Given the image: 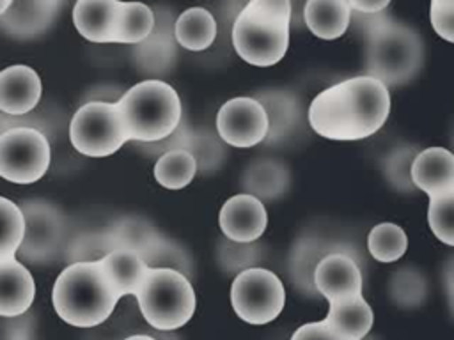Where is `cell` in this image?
Listing matches in <instances>:
<instances>
[{"label":"cell","mask_w":454,"mask_h":340,"mask_svg":"<svg viewBox=\"0 0 454 340\" xmlns=\"http://www.w3.org/2000/svg\"><path fill=\"white\" fill-rule=\"evenodd\" d=\"M124 340H154L153 336H147V335H133V336H128Z\"/></svg>","instance_id":"8d00e7d4"},{"label":"cell","mask_w":454,"mask_h":340,"mask_svg":"<svg viewBox=\"0 0 454 340\" xmlns=\"http://www.w3.org/2000/svg\"><path fill=\"white\" fill-rule=\"evenodd\" d=\"M410 149H397L392 152V156L388 158L387 161V166H385V174L388 177V181L399 188V189H408L411 182V175H410V170H411V163H413V158L417 156V152L410 154L408 152Z\"/></svg>","instance_id":"4dcf8cb0"},{"label":"cell","mask_w":454,"mask_h":340,"mask_svg":"<svg viewBox=\"0 0 454 340\" xmlns=\"http://www.w3.org/2000/svg\"><path fill=\"white\" fill-rule=\"evenodd\" d=\"M323 321L348 340H364L372 328L374 315L364 296H356L328 303V313Z\"/></svg>","instance_id":"44dd1931"},{"label":"cell","mask_w":454,"mask_h":340,"mask_svg":"<svg viewBox=\"0 0 454 340\" xmlns=\"http://www.w3.org/2000/svg\"><path fill=\"white\" fill-rule=\"evenodd\" d=\"M349 9L358 14H378L390 4V0H348Z\"/></svg>","instance_id":"836d02e7"},{"label":"cell","mask_w":454,"mask_h":340,"mask_svg":"<svg viewBox=\"0 0 454 340\" xmlns=\"http://www.w3.org/2000/svg\"><path fill=\"white\" fill-rule=\"evenodd\" d=\"M427 221L438 241L454 246V189L429 197Z\"/></svg>","instance_id":"f1b7e54d"},{"label":"cell","mask_w":454,"mask_h":340,"mask_svg":"<svg viewBox=\"0 0 454 340\" xmlns=\"http://www.w3.org/2000/svg\"><path fill=\"white\" fill-rule=\"evenodd\" d=\"M98 262L119 298L128 294L135 296L149 269V264L138 251L126 248L110 250L103 257H99Z\"/></svg>","instance_id":"d6986e66"},{"label":"cell","mask_w":454,"mask_h":340,"mask_svg":"<svg viewBox=\"0 0 454 340\" xmlns=\"http://www.w3.org/2000/svg\"><path fill=\"white\" fill-rule=\"evenodd\" d=\"M335 250H330L328 248V243L326 241H321V239H300L294 248H293V253H291V264H293V271L296 273L298 278L305 280L310 278L312 282V276H314V269L317 266V262L332 253ZM314 283V282H312Z\"/></svg>","instance_id":"f546056e"},{"label":"cell","mask_w":454,"mask_h":340,"mask_svg":"<svg viewBox=\"0 0 454 340\" xmlns=\"http://www.w3.org/2000/svg\"><path fill=\"white\" fill-rule=\"evenodd\" d=\"M314 289L328 301H342L362 296V271L346 251L325 255L314 269Z\"/></svg>","instance_id":"7c38bea8"},{"label":"cell","mask_w":454,"mask_h":340,"mask_svg":"<svg viewBox=\"0 0 454 340\" xmlns=\"http://www.w3.org/2000/svg\"><path fill=\"white\" fill-rule=\"evenodd\" d=\"M286 303L282 280L270 269L252 266L234 278L231 285V305L236 315L254 326L275 321Z\"/></svg>","instance_id":"ba28073f"},{"label":"cell","mask_w":454,"mask_h":340,"mask_svg":"<svg viewBox=\"0 0 454 340\" xmlns=\"http://www.w3.org/2000/svg\"><path fill=\"white\" fill-rule=\"evenodd\" d=\"M71 145L83 156L106 158L129 142L115 103L82 104L69 122Z\"/></svg>","instance_id":"52a82bcc"},{"label":"cell","mask_w":454,"mask_h":340,"mask_svg":"<svg viewBox=\"0 0 454 340\" xmlns=\"http://www.w3.org/2000/svg\"><path fill=\"white\" fill-rule=\"evenodd\" d=\"M176 42L190 51L209 48L216 37V21L204 7H190L174 21Z\"/></svg>","instance_id":"cb8c5ba5"},{"label":"cell","mask_w":454,"mask_h":340,"mask_svg":"<svg viewBox=\"0 0 454 340\" xmlns=\"http://www.w3.org/2000/svg\"><path fill=\"white\" fill-rule=\"evenodd\" d=\"M303 21L316 37L333 41L348 30L351 9L348 0H307Z\"/></svg>","instance_id":"ffe728a7"},{"label":"cell","mask_w":454,"mask_h":340,"mask_svg":"<svg viewBox=\"0 0 454 340\" xmlns=\"http://www.w3.org/2000/svg\"><path fill=\"white\" fill-rule=\"evenodd\" d=\"M291 340H348V338L337 333L335 329H332L325 321H319V322H307L300 326L293 333Z\"/></svg>","instance_id":"d6a6232c"},{"label":"cell","mask_w":454,"mask_h":340,"mask_svg":"<svg viewBox=\"0 0 454 340\" xmlns=\"http://www.w3.org/2000/svg\"><path fill=\"white\" fill-rule=\"evenodd\" d=\"M365 25V69L387 87L410 81L422 66L424 48L419 34L388 18L385 12L372 14Z\"/></svg>","instance_id":"277c9868"},{"label":"cell","mask_w":454,"mask_h":340,"mask_svg":"<svg viewBox=\"0 0 454 340\" xmlns=\"http://www.w3.org/2000/svg\"><path fill=\"white\" fill-rule=\"evenodd\" d=\"M218 223L227 239L254 243L266 230L268 212L262 200L250 193H239L225 200L218 214Z\"/></svg>","instance_id":"4fadbf2b"},{"label":"cell","mask_w":454,"mask_h":340,"mask_svg":"<svg viewBox=\"0 0 454 340\" xmlns=\"http://www.w3.org/2000/svg\"><path fill=\"white\" fill-rule=\"evenodd\" d=\"M268 117V136L264 142L284 140L300 120V103L287 90H264L255 97Z\"/></svg>","instance_id":"7402d4cb"},{"label":"cell","mask_w":454,"mask_h":340,"mask_svg":"<svg viewBox=\"0 0 454 340\" xmlns=\"http://www.w3.org/2000/svg\"><path fill=\"white\" fill-rule=\"evenodd\" d=\"M115 104L128 138L135 142H160L181 124V99L161 80H144L129 87Z\"/></svg>","instance_id":"5b68a950"},{"label":"cell","mask_w":454,"mask_h":340,"mask_svg":"<svg viewBox=\"0 0 454 340\" xmlns=\"http://www.w3.org/2000/svg\"><path fill=\"white\" fill-rule=\"evenodd\" d=\"M50 142L32 126H16L0 135V177L14 184L39 181L50 166Z\"/></svg>","instance_id":"9c48e42d"},{"label":"cell","mask_w":454,"mask_h":340,"mask_svg":"<svg viewBox=\"0 0 454 340\" xmlns=\"http://www.w3.org/2000/svg\"><path fill=\"white\" fill-rule=\"evenodd\" d=\"M119 0H76L73 23L82 37L90 42H114Z\"/></svg>","instance_id":"ac0fdd59"},{"label":"cell","mask_w":454,"mask_h":340,"mask_svg":"<svg viewBox=\"0 0 454 340\" xmlns=\"http://www.w3.org/2000/svg\"><path fill=\"white\" fill-rule=\"evenodd\" d=\"M12 0H0V16L5 12V9L11 5Z\"/></svg>","instance_id":"74e56055"},{"label":"cell","mask_w":454,"mask_h":340,"mask_svg":"<svg viewBox=\"0 0 454 340\" xmlns=\"http://www.w3.org/2000/svg\"><path fill=\"white\" fill-rule=\"evenodd\" d=\"M447 292H449V301L454 313V260L447 266Z\"/></svg>","instance_id":"e575fe53"},{"label":"cell","mask_w":454,"mask_h":340,"mask_svg":"<svg viewBox=\"0 0 454 340\" xmlns=\"http://www.w3.org/2000/svg\"><path fill=\"white\" fill-rule=\"evenodd\" d=\"M16 117H11V115H7V113H4V112H0V135L2 133H5L7 129H11V128H16V126H27V124H23V122H16L14 120Z\"/></svg>","instance_id":"d590c367"},{"label":"cell","mask_w":454,"mask_h":340,"mask_svg":"<svg viewBox=\"0 0 454 340\" xmlns=\"http://www.w3.org/2000/svg\"><path fill=\"white\" fill-rule=\"evenodd\" d=\"M20 207L25 218V234L18 253L28 260L50 257L64 241V214L46 200H27Z\"/></svg>","instance_id":"8fae6325"},{"label":"cell","mask_w":454,"mask_h":340,"mask_svg":"<svg viewBox=\"0 0 454 340\" xmlns=\"http://www.w3.org/2000/svg\"><path fill=\"white\" fill-rule=\"evenodd\" d=\"M411 182L429 197L454 189V152L445 147H427L413 158Z\"/></svg>","instance_id":"2e32d148"},{"label":"cell","mask_w":454,"mask_h":340,"mask_svg":"<svg viewBox=\"0 0 454 340\" xmlns=\"http://www.w3.org/2000/svg\"><path fill=\"white\" fill-rule=\"evenodd\" d=\"M119 299L98 260L69 264L60 271L51 290L57 315L74 328L99 326L112 315Z\"/></svg>","instance_id":"7a4b0ae2"},{"label":"cell","mask_w":454,"mask_h":340,"mask_svg":"<svg viewBox=\"0 0 454 340\" xmlns=\"http://www.w3.org/2000/svg\"><path fill=\"white\" fill-rule=\"evenodd\" d=\"M67 0H12L0 16V30L16 39H32L46 32Z\"/></svg>","instance_id":"5bb4252c"},{"label":"cell","mask_w":454,"mask_h":340,"mask_svg":"<svg viewBox=\"0 0 454 340\" xmlns=\"http://www.w3.org/2000/svg\"><path fill=\"white\" fill-rule=\"evenodd\" d=\"M197 174V159L188 149H170L160 154L154 165V179L167 189L188 186Z\"/></svg>","instance_id":"484cf974"},{"label":"cell","mask_w":454,"mask_h":340,"mask_svg":"<svg viewBox=\"0 0 454 340\" xmlns=\"http://www.w3.org/2000/svg\"><path fill=\"white\" fill-rule=\"evenodd\" d=\"M291 11V0H248L231 32L236 53L257 67L280 62L289 48Z\"/></svg>","instance_id":"3957f363"},{"label":"cell","mask_w":454,"mask_h":340,"mask_svg":"<svg viewBox=\"0 0 454 340\" xmlns=\"http://www.w3.org/2000/svg\"><path fill=\"white\" fill-rule=\"evenodd\" d=\"M289 186V170L287 166L271 158H262L252 161L243 174L245 193L254 197L273 200L280 197Z\"/></svg>","instance_id":"603a6c76"},{"label":"cell","mask_w":454,"mask_h":340,"mask_svg":"<svg viewBox=\"0 0 454 340\" xmlns=\"http://www.w3.org/2000/svg\"><path fill=\"white\" fill-rule=\"evenodd\" d=\"M216 133L227 145L254 147L268 136V117L255 97H232L216 113Z\"/></svg>","instance_id":"30bf717a"},{"label":"cell","mask_w":454,"mask_h":340,"mask_svg":"<svg viewBox=\"0 0 454 340\" xmlns=\"http://www.w3.org/2000/svg\"><path fill=\"white\" fill-rule=\"evenodd\" d=\"M41 96V78L30 66L18 64L0 71V112L23 117L37 106Z\"/></svg>","instance_id":"9a60e30c"},{"label":"cell","mask_w":454,"mask_h":340,"mask_svg":"<svg viewBox=\"0 0 454 340\" xmlns=\"http://www.w3.org/2000/svg\"><path fill=\"white\" fill-rule=\"evenodd\" d=\"M135 298L144 319L160 331L184 326L197 303L190 280L179 269L167 266H149Z\"/></svg>","instance_id":"8992f818"},{"label":"cell","mask_w":454,"mask_h":340,"mask_svg":"<svg viewBox=\"0 0 454 340\" xmlns=\"http://www.w3.org/2000/svg\"><path fill=\"white\" fill-rule=\"evenodd\" d=\"M388 113V87L362 74L319 92L309 106V124L323 138L356 142L380 131Z\"/></svg>","instance_id":"6da1fadb"},{"label":"cell","mask_w":454,"mask_h":340,"mask_svg":"<svg viewBox=\"0 0 454 340\" xmlns=\"http://www.w3.org/2000/svg\"><path fill=\"white\" fill-rule=\"evenodd\" d=\"M25 234L23 211L12 200L0 197V260L16 257Z\"/></svg>","instance_id":"83f0119b"},{"label":"cell","mask_w":454,"mask_h":340,"mask_svg":"<svg viewBox=\"0 0 454 340\" xmlns=\"http://www.w3.org/2000/svg\"><path fill=\"white\" fill-rule=\"evenodd\" d=\"M35 296L32 273L16 259L0 260V315L16 317L25 313Z\"/></svg>","instance_id":"e0dca14e"},{"label":"cell","mask_w":454,"mask_h":340,"mask_svg":"<svg viewBox=\"0 0 454 340\" xmlns=\"http://www.w3.org/2000/svg\"><path fill=\"white\" fill-rule=\"evenodd\" d=\"M429 19L442 39L454 42V0H431Z\"/></svg>","instance_id":"1f68e13d"},{"label":"cell","mask_w":454,"mask_h":340,"mask_svg":"<svg viewBox=\"0 0 454 340\" xmlns=\"http://www.w3.org/2000/svg\"><path fill=\"white\" fill-rule=\"evenodd\" d=\"M369 253L380 262L399 260L408 250V236L403 227L385 221L371 228L367 236Z\"/></svg>","instance_id":"4316f807"},{"label":"cell","mask_w":454,"mask_h":340,"mask_svg":"<svg viewBox=\"0 0 454 340\" xmlns=\"http://www.w3.org/2000/svg\"><path fill=\"white\" fill-rule=\"evenodd\" d=\"M156 16L153 9L142 2L119 0L117 21L114 30V42L117 44H140L153 32Z\"/></svg>","instance_id":"d4e9b609"}]
</instances>
